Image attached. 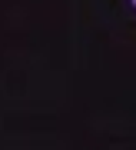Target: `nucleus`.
Listing matches in <instances>:
<instances>
[{"label":"nucleus","instance_id":"obj_1","mask_svg":"<svg viewBox=\"0 0 136 150\" xmlns=\"http://www.w3.org/2000/svg\"><path fill=\"white\" fill-rule=\"evenodd\" d=\"M133 7H136V0H133Z\"/></svg>","mask_w":136,"mask_h":150}]
</instances>
